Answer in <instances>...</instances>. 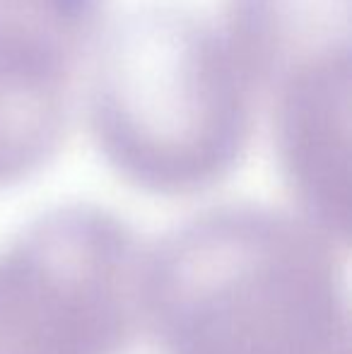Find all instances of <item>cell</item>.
<instances>
[{
	"mask_svg": "<svg viewBox=\"0 0 352 354\" xmlns=\"http://www.w3.org/2000/svg\"><path fill=\"white\" fill-rule=\"evenodd\" d=\"M343 256L299 214L210 207L147 246L142 333L160 354H350Z\"/></svg>",
	"mask_w": 352,
	"mask_h": 354,
	"instance_id": "6da1fadb",
	"label": "cell"
},
{
	"mask_svg": "<svg viewBox=\"0 0 352 354\" xmlns=\"http://www.w3.org/2000/svg\"><path fill=\"white\" fill-rule=\"evenodd\" d=\"M97 39L87 116L109 167L162 198L220 186L246 154L256 99L220 24L150 3Z\"/></svg>",
	"mask_w": 352,
	"mask_h": 354,
	"instance_id": "7a4b0ae2",
	"label": "cell"
},
{
	"mask_svg": "<svg viewBox=\"0 0 352 354\" xmlns=\"http://www.w3.org/2000/svg\"><path fill=\"white\" fill-rule=\"evenodd\" d=\"M145 251L126 219L92 203L27 222L0 248V354H131Z\"/></svg>",
	"mask_w": 352,
	"mask_h": 354,
	"instance_id": "3957f363",
	"label": "cell"
},
{
	"mask_svg": "<svg viewBox=\"0 0 352 354\" xmlns=\"http://www.w3.org/2000/svg\"><path fill=\"white\" fill-rule=\"evenodd\" d=\"M280 171L297 214L350 246V51L297 68L268 92Z\"/></svg>",
	"mask_w": 352,
	"mask_h": 354,
	"instance_id": "277c9868",
	"label": "cell"
},
{
	"mask_svg": "<svg viewBox=\"0 0 352 354\" xmlns=\"http://www.w3.org/2000/svg\"><path fill=\"white\" fill-rule=\"evenodd\" d=\"M75 63L61 44L0 24V188L37 176L61 152Z\"/></svg>",
	"mask_w": 352,
	"mask_h": 354,
	"instance_id": "5b68a950",
	"label": "cell"
},
{
	"mask_svg": "<svg viewBox=\"0 0 352 354\" xmlns=\"http://www.w3.org/2000/svg\"><path fill=\"white\" fill-rule=\"evenodd\" d=\"M352 0H227L222 24L251 92H270L297 68L350 51Z\"/></svg>",
	"mask_w": 352,
	"mask_h": 354,
	"instance_id": "8992f818",
	"label": "cell"
},
{
	"mask_svg": "<svg viewBox=\"0 0 352 354\" xmlns=\"http://www.w3.org/2000/svg\"><path fill=\"white\" fill-rule=\"evenodd\" d=\"M106 0H0V24L41 34L80 56L102 34Z\"/></svg>",
	"mask_w": 352,
	"mask_h": 354,
	"instance_id": "52a82bcc",
	"label": "cell"
}]
</instances>
